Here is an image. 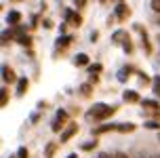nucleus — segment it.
<instances>
[{"label": "nucleus", "mask_w": 160, "mask_h": 158, "mask_svg": "<svg viewBox=\"0 0 160 158\" xmlns=\"http://www.w3.org/2000/svg\"><path fill=\"white\" fill-rule=\"evenodd\" d=\"M116 158H128V156L124 154V152H116Z\"/></svg>", "instance_id": "18"}, {"label": "nucleus", "mask_w": 160, "mask_h": 158, "mask_svg": "<svg viewBox=\"0 0 160 158\" xmlns=\"http://www.w3.org/2000/svg\"><path fill=\"white\" fill-rule=\"evenodd\" d=\"M17 158H28V148H19V154Z\"/></svg>", "instance_id": "16"}, {"label": "nucleus", "mask_w": 160, "mask_h": 158, "mask_svg": "<svg viewBox=\"0 0 160 158\" xmlns=\"http://www.w3.org/2000/svg\"><path fill=\"white\" fill-rule=\"evenodd\" d=\"M68 42H70V38H68V36H65L63 40L59 38V40H57V47H59V48H65V44H68Z\"/></svg>", "instance_id": "13"}, {"label": "nucleus", "mask_w": 160, "mask_h": 158, "mask_svg": "<svg viewBox=\"0 0 160 158\" xmlns=\"http://www.w3.org/2000/svg\"><path fill=\"white\" fill-rule=\"evenodd\" d=\"M2 80L4 82H15V74H13V70L8 68V65H2Z\"/></svg>", "instance_id": "3"}, {"label": "nucleus", "mask_w": 160, "mask_h": 158, "mask_svg": "<svg viewBox=\"0 0 160 158\" xmlns=\"http://www.w3.org/2000/svg\"><path fill=\"white\" fill-rule=\"evenodd\" d=\"M145 105V108H154V110H156V108H158V101H152V99H143V101H141Z\"/></svg>", "instance_id": "10"}, {"label": "nucleus", "mask_w": 160, "mask_h": 158, "mask_svg": "<svg viewBox=\"0 0 160 158\" xmlns=\"http://www.w3.org/2000/svg\"><path fill=\"white\" fill-rule=\"evenodd\" d=\"M154 93L160 95V76H156V78H154Z\"/></svg>", "instance_id": "12"}, {"label": "nucleus", "mask_w": 160, "mask_h": 158, "mask_svg": "<svg viewBox=\"0 0 160 158\" xmlns=\"http://www.w3.org/2000/svg\"><path fill=\"white\" fill-rule=\"evenodd\" d=\"M53 152H55V143H48V148H47V156L51 158V156H53Z\"/></svg>", "instance_id": "17"}, {"label": "nucleus", "mask_w": 160, "mask_h": 158, "mask_svg": "<svg viewBox=\"0 0 160 158\" xmlns=\"http://www.w3.org/2000/svg\"><path fill=\"white\" fill-rule=\"evenodd\" d=\"M57 120H61V122H65V120H68V114H65L63 110H59V112H57Z\"/></svg>", "instance_id": "14"}, {"label": "nucleus", "mask_w": 160, "mask_h": 158, "mask_svg": "<svg viewBox=\"0 0 160 158\" xmlns=\"http://www.w3.org/2000/svg\"><path fill=\"white\" fill-rule=\"evenodd\" d=\"M156 21H158V25H160V17H158V19H156Z\"/></svg>", "instance_id": "20"}, {"label": "nucleus", "mask_w": 160, "mask_h": 158, "mask_svg": "<svg viewBox=\"0 0 160 158\" xmlns=\"http://www.w3.org/2000/svg\"><path fill=\"white\" fill-rule=\"evenodd\" d=\"M127 13H128V7H127V4H118V7H116V17H118V19H124V17H127Z\"/></svg>", "instance_id": "7"}, {"label": "nucleus", "mask_w": 160, "mask_h": 158, "mask_svg": "<svg viewBox=\"0 0 160 158\" xmlns=\"http://www.w3.org/2000/svg\"><path fill=\"white\" fill-rule=\"evenodd\" d=\"M93 148H97V141H87L84 145H82V150H87V152H91Z\"/></svg>", "instance_id": "11"}, {"label": "nucleus", "mask_w": 160, "mask_h": 158, "mask_svg": "<svg viewBox=\"0 0 160 158\" xmlns=\"http://www.w3.org/2000/svg\"><path fill=\"white\" fill-rule=\"evenodd\" d=\"M11 158H13V156H11Z\"/></svg>", "instance_id": "21"}, {"label": "nucleus", "mask_w": 160, "mask_h": 158, "mask_svg": "<svg viewBox=\"0 0 160 158\" xmlns=\"http://www.w3.org/2000/svg\"><path fill=\"white\" fill-rule=\"evenodd\" d=\"M76 133H78V126H76V125H70L68 129H65V133L61 135V143H65L70 137H72V135H76Z\"/></svg>", "instance_id": "4"}, {"label": "nucleus", "mask_w": 160, "mask_h": 158, "mask_svg": "<svg viewBox=\"0 0 160 158\" xmlns=\"http://www.w3.org/2000/svg\"><path fill=\"white\" fill-rule=\"evenodd\" d=\"M116 131L118 133H133L135 131V125L133 122H118L116 125Z\"/></svg>", "instance_id": "2"}, {"label": "nucleus", "mask_w": 160, "mask_h": 158, "mask_svg": "<svg viewBox=\"0 0 160 158\" xmlns=\"http://www.w3.org/2000/svg\"><path fill=\"white\" fill-rule=\"evenodd\" d=\"M114 112H116L114 105H108V103H95V105L88 110V116L95 118V120H105V118H110Z\"/></svg>", "instance_id": "1"}, {"label": "nucleus", "mask_w": 160, "mask_h": 158, "mask_svg": "<svg viewBox=\"0 0 160 158\" xmlns=\"http://www.w3.org/2000/svg\"><path fill=\"white\" fill-rule=\"evenodd\" d=\"M76 63H78V65H87L88 63V55H84V53L76 55Z\"/></svg>", "instance_id": "9"}, {"label": "nucleus", "mask_w": 160, "mask_h": 158, "mask_svg": "<svg viewBox=\"0 0 160 158\" xmlns=\"http://www.w3.org/2000/svg\"><path fill=\"white\" fill-rule=\"evenodd\" d=\"M124 101H128V103H137L139 101V95H137V91H124Z\"/></svg>", "instance_id": "5"}, {"label": "nucleus", "mask_w": 160, "mask_h": 158, "mask_svg": "<svg viewBox=\"0 0 160 158\" xmlns=\"http://www.w3.org/2000/svg\"><path fill=\"white\" fill-rule=\"evenodd\" d=\"M19 19H21L19 11H11V13H8V23H17Z\"/></svg>", "instance_id": "8"}, {"label": "nucleus", "mask_w": 160, "mask_h": 158, "mask_svg": "<svg viewBox=\"0 0 160 158\" xmlns=\"http://www.w3.org/2000/svg\"><path fill=\"white\" fill-rule=\"evenodd\" d=\"M65 158H78V154H68Z\"/></svg>", "instance_id": "19"}, {"label": "nucleus", "mask_w": 160, "mask_h": 158, "mask_svg": "<svg viewBox=\"0 0 160 158\" xmlns=\"http://www.w3.org/2000/svg\"><path fill=\"white\" fill-rule=\"evenodd\" d=\"M150 7H152L156 13H160V0H152V2H150Z\"/></svg>", "instance_id": "15"}, {"label": "nucleus", "mask_w": 160, "mask_h": 158, "mask_svg": "<svg viewBox=\"0 0 160 158\" xmlns=\"http://www.w3.org/2000/svg\"><path fill=\"white\" fill-rule=\"evenodd\" d=\"M28 91V78H19L17 80V95H23Z\"/></svg>", "instance_id": "6"}]
</instances>
